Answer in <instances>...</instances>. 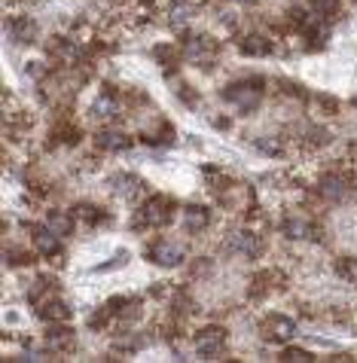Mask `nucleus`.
Listing matches in <instances>:
<instances>
[{
	"label": "nucleus",
	"mask_w": 357,
	"mask_h": 363,
	"mask_svg": "<svg viewBox=\"0 0 357 363\" xmlns=\"http://www.w3.org/2000/svg\"><path fill=\"white\" fill-rule=\"evenodd\" d=\"M223 98L232 101L235 107L242 111H254L263 98V89H260V80H247V83H232V86L223 92Z\"/></svg>",
	"instance_id": "f257e3e1"
},
{
	"label": "nucleus",
	"mask_w": 357,
	"mask_h": 363,
	"mask_svg": "<svg viewBox=\"0 0 357 363\" xmlns=\"http://www.w3.org/2000/svg\"><path fill=\"white\" fill-rule=\"evenodd\" d=\"M223 342H226V330H223V327H205V330H198L196 339H193L196 351L202 354V357H214V354H220Z\"/></svg>",
	"instance_id": "f03ea898"
},
{
	"label": "nucleus",
	"mask_w": 357,
	"mask_h": 363,
	"mask_svg": "<svg viewBox=\"0 0 357 363\" xmlns=\"http://www.w3.org/2000/svg\"><path fill=\"white\" fill-rule=\"evenodd\" d=\"M263 336L269 342H290L296 336V324L284 315H269L263 320Z\"/></svg>",
	"instance_id": "7ed1b4c3"
},
{
	"label": "nucleus",
	"mask_w": 357,
	"mask_h": 363,
	"mask_svg": "<svg viewBox=\"0 0 357 363\" xmlns=\"http://www.w3.org/2000/svg\"><path fill=\"white\" fill-rule=\"evenodd\" d=\"M150 259H153L156 266L174 269V266L184 263V248H180V244H174V241H168V239H162V241H156L153 248H150Z\"/></svg>",
	"instance_id": "20e7f679"
},
{
	"label": "nucleus",
	"mask_w": 357,
	"mask_h": 363,
	"mask_svg": "<svg viewBox=\"0 0 357 363\" xmlns=\"http://www.w3.org/2000/svg\"><path fill=\"white\" fill-rule=\"evenodd\" d=\"M168 220H171V201L165 196H153L140 211V223L147 226H165Z\"/></svg>",
	"instance_id": "39448f33"
},
{
	"label": "nucleus",
	"mask_w": 357,
	"mask_h": 363,
	"mask_svg": "<svg viewBox=\"0 0 357 363\" xmlns=\"http://www.w3.org/2000/svg\"><path fill=\"white\" fill-rule=\"evenodd\" d=\"M318 192L327 201H342L348 196V183H345V177L342 174H327V177H321V187Z\"/></svg>",
	"instance_id": "423d86ee"
},
{
	"label": "nucleus",
	"mask_w": 357,
	"mask_h": 363,
	"mask_svg": "<svg viewBox=\"0 0 357 363\" xmlns=\"http://www.w3.org/2000/svg\"><path fill=\"white\" fill-rule=\"evenodd\" d=\"M31 239H34V248L43 253V257H55V253L61 250V244H58L61 235H55L49 226H34V235H31Z\"/></svg>",
	"instance_id": "0eeeda50"
},
{
	"label": "nucleus",
	"mask_w": 357,
	"mask_h": 363,
	"mask_svg": "<svg viewBox=\"0 0 357 363\" xmlns=\"http://www.w3.org/2000/svg\"><path fill=\"white\" fill-rule=\"evenodd\" d=\"M6 31H10V40H15V43H34L37 40V24L31 19H13L10 24H6Z\"/></svg>",
	"instance_id": "6e6552de"
},
{
	"label": "nucleus",
	"mask_w": 357,
	"mask_h": 363,
	"mask_svg": "<svg viewBox=\"0 0 357 363\" xmlns=\"http://www.w3.org/2000/svg\"><path fill=\"white\" fill-rule=\"evenodd\" d=\"M40 318L49 320V324H68L71 308H68V302H61V299H46L43 306H40Z\"/></svg>",
	"instance_id": "1a4fd4ad"
},
{
	"label": "nucleus",
	"mask_w": 357,
	"mask_h": 363,
	"mask_svg": "<svg viewBox=\"0 0 357 363\" xmlns=\"http://www.w3.org/2000/svg\"><path fill=\"white\" fill-rule=\"evenodd\" d=\"M284 235H287V239H296V241L318 239L314 226L309 220H303V217H287V220H284Z\"/></svg>",
	"instance_id": "9d476101"
},
{
	"label": "nucleus",
	"mask_w": 357,
	"mask_h": 363,
	"mask_svg": "<svg viewBox=\"0 0 357 363\" xmlns=\"http://www.w3.org/2000/svg\"><path fill=\"white\" fill-rule=\"evenodd\" d=\"M46 345H49V351H64V348H71V345H73V333L64 324H55V327L49 324Z\"/></svg>",
	"instance_id": "9b49d317"
},
{
	"label": "nucleus",
	"mask_w": 357,
	"mask_h": 363,
	"mask_svg": "<svg viewBox=\"0 0 357 363\" xmlns=\"http://www.w3.org/2000/svg\"><path fill=\"white\" fill-rule=\"evenodd\" d=\"M110 183H113V192L116 196H122V199H135L140 192V187H144L140 177H135V174H116Z\"/></svg>",
	"instance_id": "f8f14e48"
},
{
	"label": "nucleus",
	"mask_w": 357,
	"mask_h": 363,
	"mask_svg": "<svg viewBox=\"0 0 357 363\" xmlns=\"http://www.w3.org/2000/svg\"><path fill=\"white\" fill-rule=\"evenodd\" d=\"M184 223L189 232H202V229H207V223H211V214H207L202 205H189L184 211Z\"/></svg>",
	"instance_id": "ddd939ff"
},
{
	"label": "nucleus",
	"mask_w": 357,
	"mask_h": 363,
	"mask_svg": "<svg viewBox=\"0 0 357 363\" xmlns=\"http://www.w3.org/2000/svg\"><path fill=\"white\" fill-rule=\"evenodd\" d=\"M232 248L238 253H245V257H256L260 253V239L254 232H235L232 235Z\"/></svg>",
	"instance_id": "4468645a"
},
{
	"label": "nucleus",
	"mask_w": 357,
	"mask_h": 363,
	"mask_svg": "<svg viewBox=\"0 0 357 363\" xmlns=\"http://www.w3.org/2000/svg\"><path fill=\"white\" fill-rule=\"evenodd\" d=\"M238 49H242L245 55H269L272 43L265 37H260V34H251V37H245L242 43H238Z\"/></svg>",
	"instance_id": "2eb2a0df"
},
{
	"label": "nucleus",
	"mask_w": 357,
	"mask_h": 363,
	"mask_svg": "<svg viewBox=\"0 0 357 363\" xmlns=\"http://www.w3.org/2000/svg\"><path fill=\"white\" fill-rule=\"evenodd\" d=\"M92 113L98 116V120H113V116L119 113V104H116L113 95H98L95 104H92Z\"/></svg>",
	"instance_id": "dca6fc26"
},
{
	"label": "nucleus",
	"mask_w": 357,
	"mask_h": 363,
	"mask_svg": "<svg viewBox=\"0 0 357 363\" xmlns=\"http://www.w3.org/2000/svg\"><path fill=\"white\" fill-rule=\"evenodd\" d=\"M214 52V43L207 37H193L187 43V58H193V62H202V58H207Z\"/></svg>",
	"instance_id": "f3484780"
},
{
	"label": "nucleus",
	"mask_w": 357,
	"mask_h": 363,
	"mask_svg": "<svg viewBox=\"0 0 357 363\" xmlns=\"http://www.w3.org/2000/svg\"><path fill=\"white\" fill-rule=\"evenodd\" d=\"M46 226L52 229L55 235H71L73 232V217L71 214H61V211H55V214L46 217Z\"/></svg>",
	"instance_id": "a211bd4d"
},
{
	"label": "nucleus",
	"mask_w": 357,
	"mask_h": 363,
	"mask_svg": "<svg viewBox=\"0 0 357 363\" xmlns=\"http://www.w3.org/2000/svg\"><path fill=\"white\" fill-rule=\"evenodd\" d=\"M95 141L101 150H126L129 147V138L122 131H101Z\"/></svg>",
	"instance_id": "6ab92c4d"
},
{
	"label": "nucleus",
	"mask_w": 357,
	"mask_h": 363,
	"mask_svg": "<svg viewBox=\"0 0 357 363\" xmlns=\"http://www.w3.org/2000/svg\"><path fill=\"white\" fill-rule=\"evenodd\" d=\"M336 275L342 278L345 284H351V287H357V257H342L336 263Z\"/></svg>",
	"instance_id": "aec40b11"
},
{
	"label": "nucleus",
	"mask_w": 357,
	"mask_h": 363,
	"mask_svg": "<svg viewBox=\"0 0 357 363\" xmlns=\"http://www.w3.org/2000/svg\"><path fill=\"white\" fill-rule=\"evenodd\" d=\"M281 360H287V363H312L314 357L305 348H284L281 351Z\"/></svg>",
	"instance_id": "412c9836"
},
{
	"label": "nucleus",
	"mask_w": 357,
	"mask_h": 363,
	"mask_svg": "<svg viewBox=\"0 0 357 363\" xmlns=\"http://www.w3.org/2000/svg\"><path fill=\"white\" fill-rule=\"evenodd\" d=\"M312 6H314V13H318V15H333L336 6H339V0H312Z\"/></svg>",
	"instance_id": "4be33fe9"
},
{
	"label": "nucleus",
	"mask_w": 357,
	"mask_h": 363,
	"mask_svg": "<svg viewBox=\"0 0 357 363\" xmlns=\"http://www.w3.org/2000/svg\"><path fill=\"white\" fill-rule=\"evenodd\" d=\"M256 147H260L263 153H272V156H278V153H281V147H278L275 141H256Z\"/></svg>",
	"instance_id": "5701e85b"
},
{
	"label": "nucleus",
	"mask_w": 357,
	"mask_h": 363,
	"mask_svg": "<svg viewBox=\"0 0 357 363\" xmlns=\"http://www.w3.org/2000/svg\"><path fill=\"white\" fill-rule=\"evenodd\" d=\"M171 22H174V24H184V22H187V6H177V10H174V15H171Z\"/></svg>",
	"instance_id": "b1692460"
},
{
	"label": "nucleus",
	"mask_w": 357,
	"mask_h": 363,
	"mask_svg": "<svg viewBox=\"0 0 357 363\" xmlns=\"http://www.w3.org/2000/svg\"><path fill=\"white\" fill-rule=\"evenodd\" d=\"M238 3H254V0H238Z\"/></svg>",
	"instance_id": "393cba45"
}]
</instances>
